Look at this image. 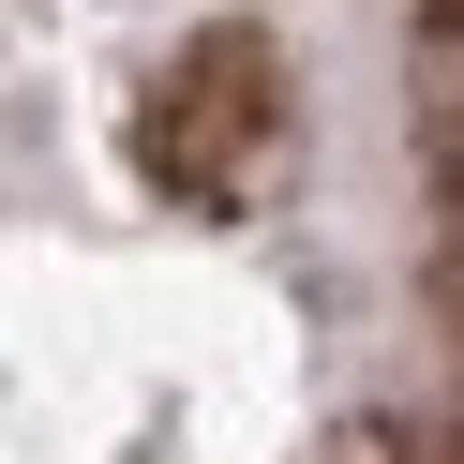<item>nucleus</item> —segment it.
I'll use <instances>...</instances> for the list:
<instances>
[{"instance_id":"obj_1","label":"nucleus","mask_w":464,"mask_h":464,"mask_svg":"<svg viewBox=\"0 0 464 464\" xmlns=\"http://www.w3.org/2000/svg\"><path fill=\"white\" fill-rule=\"evenodd\" d=\"M285 150V75H270V45L255 31H195L180 61H165V91H150V180H180V195H255V165Z\"/></svg>"},{"instance_id":"obj_4","label":"nucleus","mask_w":464,"mask_h":464,"mask_svg":"<svg viewBox=\"0 0 464 464\" xmlns=\"http://www.w3.org/2000/svg\"><path fill=\"white\" fill-rule=\"evenodd\" d=\"M434 464H464V450H434Z\"/></svg>"},{"instance_id":"obj_2","label":"nucleus","mask_w":464,"mask_h":464,"mask_svg":"<svg viewBox=\"0 0 464 464\" xmlns=\"http://www.w3.org/2000/svg\"><path fill=\"white\" fill-rule=\"evenodd\" d=\"M434 180L464 195V75H450V105H434Z\"/></svg>"},{"instance_id":"obj_3","label":"nucleus","mask_w":464,"mask_h":464,"mask_svg":"<svg viewBox=\"0 0 464 464\" xmlns=\"http://www.w3.org/2000/svg\"><path fill=\"white\" fill-rule=\"evenodd\" d=\"M434 285H450V314H464V225H450V255H434Z\"/></svg>"}]
</instances>
